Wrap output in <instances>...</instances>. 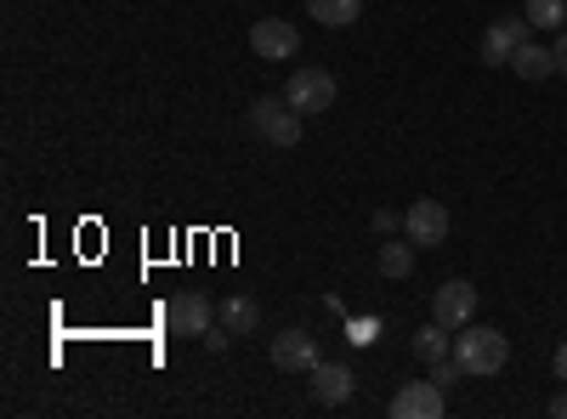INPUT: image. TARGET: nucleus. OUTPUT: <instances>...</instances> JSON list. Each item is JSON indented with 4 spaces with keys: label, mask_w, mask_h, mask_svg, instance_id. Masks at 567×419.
<instances>
[{
    "label": "nucleus",
    "mask_w": 567,
    "mask_h": 419,
    "mask_svg": "<svg viewBox=\"0 0 567 419\" xmlns=\"http://www.w3.org/2000/svg\"><path fill=\"white\" fill-rule=\"evenodd\" d=\"M454 363L465 368L471 380H494L499 368L511 363V341L499 329H488V323H465V329L454 335Z\"/></svg>",
    "instance_id": "nucleus-1"
},
{
    "label": "nucleus",
    "mask_w": 567,
    "mask_h": 419,
    "mask_svg": "<svg viewBox=\"0 0 567 419\" xmlns=\"http://www.w3.org/2000/svg\"><path fill=\"white\" fill-rule=\"evenodd\" d=\"M250 130L261 136V143H272V148H296L301 143V108H290V103H272V97H261V103H250Z\"/></svg>",
    "instance_id": "nucleus-2"
},
{
    "label": "nucleus",
    "mask_w": 567,
    "mask_h": 419,
    "mask_svg": "<svg viewBox=\"0 0 567 419\" xmlns=\"http://www.w3.org/2000/svg\"><path fill=\"white\" fill-rule=\"evenodd\" d=\"M284 103L301 108V114H329L336 108V74L329 69H296L284 80Z\"/></svg>",
    "instance_id": "nucleus-3"
},
{
    "label": "nucleus",
    "mask_w": 567,
    "mask_h": 419,
    "mask_svg": "<svg viewBox=\"0 0 567 419\" xmlns=\"http://www.w3.org/2000/svg\"><path fill=\"white\" fill-rule=\"evenodd\" d=\"M216 306L199 295V290H182V295H171V306H165V329L171 335H187V341H205L210 329H216Z\"/></svg>",
    "instance_id": "nucleus-4"
},
{
    "label": "nucleus",
    "mask_w": 567,
    "mask_h": 419,
    "mask_svg": "<svg viewBox=\"0 0 567 419\" xmlns=\"http://www.w3.org/2000/svg\"><path fill=\"white\" fill-rule=\"evenodd\" d=\"M403 239H409L414 250H443V239H449V210H443V199H414L409 216H403Z\"/></svg>",
    "instance_id": "nucleus-5"
},
{
    "label": "nucleus",
    "mask_w": 567,
    "mask_h": 419,
    "mask_svg": "<svg viewBox=\"0 0 567 419\" xmlns=\"http://www.w3.org/2000/svg\"><path fill=\"white\" fill-rule=\"evenodd\" d=\"M250 52H256L261 63H290V57L301 52V29H296L290 18H261V23L250 29Z\"/></svg>",
    "instance_id": "nucleus-6"
},
{
    "label": "nucleus",
    "mask_w": 567,
    "mask_h": 419,
    "mask_svg": "<svg viewBox=\"0 0 567 419\" xmlns=\"http://www.w3.org/2000/svg\"><path fill=\"white\" fill-rule=\"evenodd\" d=\"M523 40H534L528 18H494L488 34H483V63L488 69H511V57H516V45H523Z\"/></svg>",
    "instance_id": "nucleus-7"
},
{
    "label": "nucleus",
    "mask_w": 567,
    "mask_h": 419,
    "mask_svg": "<svg viewBox=\"0 0 567 419\" xmlns=\"http://www.w3.org/2000/svg\"><path fill=\"white\" fill-rule=\"evenodd\" d=\"M323 357H318V341L307 329H284L272 335V368H284V375H312Z\"/></svg>",
    "instance_id": "nucleus-8"
},
{
    "label": "nucleus",
    "mask_w": 567,
    "mask_h": 419,
    "mask_svg": "<svg viewBox=\"0 0 567 419\" xmlns=\"http://www.w3.org/2000/svg\"><path fill=\"white\" fill-rule=\"evenodd\" d=\"M443 402H449V391H443L437 380H409V386H398V397H392V419H437Z\"/></svg>",
    "instance_id": "nucleus-9"
},
{
    "label": "nucleus",
    "mask_w": 567,
    "mask_h": 419,
    "mask_svg": "<svg viewBox=\"0 0 567 419\" xmlns=\"http://www.w3.org/2000/svg\"><path fill=\"white\" fill-rule=\"evenodd\" d=\"M432 317L449 323V329H465V323L477 317V290H471L465 277H449V284L432 295Z\"/></svg>",
    "instance_id": "nucleus-10"
},
{
    "label": "nucleus",
    "mask_w": 567,
    "mask_h": 419,
    "mask_svg": "<svg viewBox=\"0 0 567 419\" xmlns=\"http://www.w3.org/2000/svg\"><path fill=\"white\" fill-rule=\"evenodd\" d=\"M307 380H312V397H318L323 408H341V402H352V386H358L347 363H318Z\"/></svg>",
    "instance_id": "nucleus-11"
},
{
    "label": "nucleus",
    "mask_w": 567,
    "mask_h": 419,
    "mask_svg": "<svg viewBox=\"0 0 567 419\" xmlns=\"http://www.w3.org/2000/svg\"><path fill=\"white\" fill-rule=\"evenodd\" d=\"M511 69L523 74V80H550V74H556V52H545V45L523 40V45H516V57H511Z\"/></svg>",
    "instance_id": "nucleus-12"
},
{
    "label": "nucleus",
    "mask_w": 567,
    "mask_h": 419,
    "mask_svg": "<svg viewBox=\"0 0 567 419\" xmlns=\"http://www.w3.org/2000/svg\"><path fill=\"white\" fill-rule=\"evenodd\" d=\"M307 18H318L323 29H347L363 18V0H307Z\"/></svg>",
    "instance_id": "nucleus-13"
},
{
    "label": "nucleus",
    "mask_w": 567,
    "mask_h": 419,
    "mask_svg": "<svg viewBox=\"0 0 567 419\" xmlns=\"http://www.w3.org/2000/svg\"><path fill=\"white\" fill-rule=\"evenodd\" d=\"M414 357L420 363H443L449 357V323H425V329H414Z\"/></svg>",
    "instance_id": "nucleus-14"
},
{
    "label": "nucleus",
    "mask_w": 567,
    "mask_h": 419,
    "mask_svg": "<svg viewBox=\"0 0 567 419\" xmlns=\"http://www.w3.org/2000/svg\"><path fill=\"white\" fill-rule=\"evenodd\" d=\"M256 323H261L256 301H245V295H233V301H221V329H227V335H250Z\"/></svg>",
    "instance_id": "nucleus-15"
},
{
    "label": "nucleus",
    "mask_w": 567,
    "mask_h": 419,
    "mask_svg": "<svg viewBox=\"0 0 567 419\" xmlns=\"http://www.w3.org/2000/svg\"><path fill=\"white\" fill-rule=\"evenodd\" d=\"M523 18H528L534 29H561V23H567V0H528Z\"/></svg>",
    "instance_id": "nucleus-16"
},
{
    "label": "nucleus",
    "mask_w": 567,
    "mask_h": 419,
    "mask_svg": "<svg viewBox=\"0 0 567 419\" xmlns=\"http://www.w3.org/2000/svg\"><path fill=\"white\" fill-rule=\"evenodd\" d=\"M381 272L386 277H409L414 272V244H381Z\"/></svg>",
    "instance_id": "nucleus-17"
},
{
    "label": "nucleus",
    "mask_w": 567,
    "mask_h": 419,
    "mask_svg": "<svg viewBox=\"0 0 567 419\" xmlns=\"http://www.w3.org/2000/svg\"><path fill=\"white\" fill-rule=\"evenodd\" d=\"M460 375H465V368H460V363H454V357H443V363H432V380H437V386H443V391H449V386H454V380H460Z\"/></svg>",
    "instance_id": "nucleus-18"
},
{
    "label": "nucleus",
    "mask_w": 567,
    "mask_h": 419,
    "mask_svg": "<svg viewBox=\"0 0 567 419\" xmlns=\"http://www.w3.org/2000/svg\"><path fill=\"white\" fill-rule=\"evenodd\" d=\"M550 52H556V74H567V34H561V40L550 45Z\"/></svg>",
    "instance_id": "nucleus-19"
},
{
    "label": "nucleus",
    "mask_w": 567,
    "mask_h": 419,
    "mask_svg": "<svg viewBox=\"0 0 567 419\" xmlns=\"http://www.w3.org/2000/svg\"><path fill=\"white\" fill-rule=\"evenodd\" d=\"M556 380H561V386H567V341H561V346H556Z\"/></svg>",
    "instance_id": "nucleus-20"
},
{
    "label": "nucleus",
    "mask_w": 567,
    "mask_h": 419,
    "mask_svg": "<svg viewBox=\"0 0 567 419\" xmlns=\"http://www.w3.org/2000/svg\"><path fill=\"white\" fill-rule=\"evenodd\" d=\"M550 413H556V419H567V391H561V397L550 402Z\"/></svg>",
    "instance_id": "nucleus-21"
}]
</instances>
